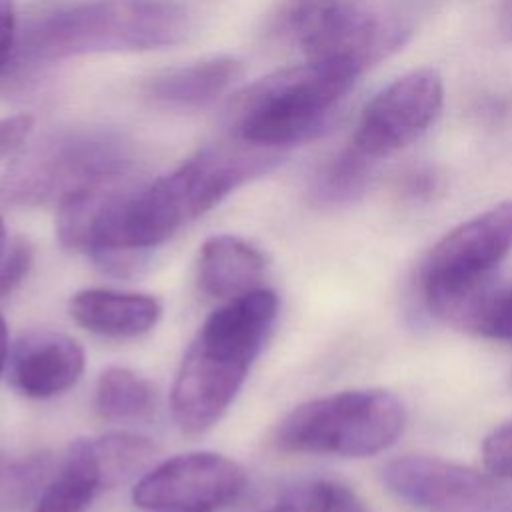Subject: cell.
Instances as JSON below:
<instances>
[{"label": "cell", "instance_id": "cell-15", "mask_svg": "<svg viewBox=\"0 0 512 512\" xmlns=\"http://www.w3.org/2000/svg\"><path fill=\"white\" fill-rule=\"evenodd\" d=\"M264 270V254L254 244L232 234H218L200 248L196 280L206 296L232 300L256 290Z\"/></svg>", "mask_w": 512, "mask_h": 512}, {"label": "cell", "instance_id": "cell-27", "mask_svg": "<svg viewBox=\"0 0 512 512\" xmlns=\"http://www.w3.org/2000/svg\"><path fill=\"white\" fill-rule=\"evenodd\" d=\"M34 120L28 114L0 118V156L16 150L32 132Z\"/></svg>", "mask_w": 512, "mask_h": 512}, {"label": "cell", "instance_id": "cell-16", "mask_svg": "<svg viewBox=\"0 0 512 512\" xmlns=\"http://www.w3.org/2000/svg\"><path fill=\"white\" fill-rule=\"evenodd\" d=\"M436 316L482 338L512 342V282L486 280L462 294Z\"/></svg>", "mask_w": 512, "mask_h": 512}, {"label": "cell", "instance_id": "cell-2", "mask_svg": "<svg viewBox=\"0 0 512 512\" xmlns=\"http://www.w3.org/2000/svg\"><path fill=\"white\" fill-rule=\"evenodd\" d=\"M192 32V14L176 0H80L36 20L24 36L22 56L30 62H54L156 50L182 44Z\"/></svg>", "mask_w": 512, "mask_h": 512}, {"label": "cell", "instance_id": "cell-24", "mask_svg": "<svg viewBox=\"0 0 512 512\" xmlns=\"http://www.w3.org/2000/svg\"><path fill=\"white\" fill-rule=\"evenodd\" d=\"M32 268V248L26 240L12 242L8 254L0 260V298L12 294Z\"/></svg>", "mask_w": 512, "mask_h": 512}, {"label": "cell", "instance_id": "cell-22", "mask_svg": "<svg viewBox=\"0 0 512 512\" xmlns=\"http://www.w3.org/2000/svg\"><path fill=\"white\" fill-rule=\"evenodd\" d=\"M332 482H304L284 492L266 512H328Z\"/></svg>", "mask_w": 512, "mask_h": 512}, {"label": "cell", "instance_id": "cell-5", "mask_svg": "<svg viewBox=\"0 0 512 512\" xmlns=\"http://www.w3.org/2000/svg\"><path fill=\"white\" fill-rule=\"evenodd\" d=\"M270 28L294 44L306 62L338 66L360 76L400 48L408 30L352 0H282Z\"/></svg>", "mask_w": 512, "mask_h": 512}, {"label": "cell", "instance_id": "cell-23", "mask_svg": "<svg viewBox=\"0 0 512 512\" xmlns=\"http://www.w3.org/2000/svg\"><path fill=\"white\" fill-rule=\"evenodd\" d=\"M482 456L494 476H512V420L494 428L484 444Z\"/></svg>", "mask_w": 512, "mask_h": 512}, {"label": "cell", "instance_id": "cell-6", "mask_svg": "<svg viewBox=\"0 0 512 512\" xmlns=\"http://www.w3.org/2000/svg\"><path fill=\"white\" fill-rule=\"evenodd\" d=\"M132 162L130 144L110 130H68L30 148L6 174L4 194L38 204L124 178Z\"/></svg>", "mask_w": 512, "mask_h": 512}, {"label": "cell", "instance_id": "cell-14", "mask_svg": "<svg viewBox=\"0 0 512 512\" xmlns=\"http://www.w3.org/2000/svg\"><path fill=\"white\" fill-rule=\"evenodd\" d=\"M70 316L98 336L134 338L154 328L160 304L150 294L88 288L70 298Z\"/></svg>", "mask_w": 512, "mask_h": 512}, {"label": "cell", "instance_id": "cell-7", "mask_svg": "<svg viewBox=\"0 0 512 512\" xmlns=\"http://www.w3.org/2000/svg\"><path fill=\"white\" fill-rule=\"evenodd\" d=\"M512 250V200H504L446 232L428 252L420 282L430 310L490 280Z\"/></svg>", "mask_w": 512, "mask_h": 512}, {"label": "cell", "instance_id": "cell-21", "mask_svg": "<svg viewBox=\"0 0 512 512\" xmlns=\"http://www.w3.org/2000/svg\"><path fill=\"white\" fill-rule=\"evenodd\" d=\"M52 456L46 450L10 460L0 466V512H18L52 478Z\"/></svg>", "mask_w": 512, "mask_h": 512}, {"label": "cell", "instance_id": "cell-1", "mask_svg": "<svg viewBox=\"0 0 512 512\" xmlns=\"http://www.w3.org/2000/svg\"><path fill=\"white\" fill-rule=\"evenodd\" d=\"M278 296L256 288L214 310L178 368L170 408L176 426L198 436L230 408L278 316Z\"/></svg>", "mask_w": 512, "mask_h": 512}, {"label": "cell", "instance_id": "cell-18", "mask_svg": "<svg viewBox=\"0 0 512 512\" xmlns=\"http://www.w3.org/2000/svg\"><path fill=\"white\" fill-rule=\"evenodd\" d=\"M374 162V158L350 142L348 148L332 156L312 178V202L322 208H336L356 202L370 184Z\"/></svg>", "mask_w": 512, "mask_h": 512}, {"label": "cell", "instance_id": "cell-12", "mask_svg": "<svg viewBox=\"0 0 512 512\" xmlns=\"http://www.w3.org/2000/svg\"><path fill=\"white\" fill-rule=\"evenodd\" d=\"M84 372V350L66 334L32 330L18 338L10 376L14 388L28 398H50L72 388Z\"/></svg>", "mask_w": 512, "mask_h": 512}, {"label": "cell", "instance_id": "cell-3", "mask_svg": "<svg viewBox=\"0 0 512 512\" xmlns=\"http://www.w3.org/2000/svg\"><path fill=\"white\" fill-rule=\"evenodd\" d=\"M356 78L354 72L316 62L276 70L230 102L234 138L278 150L314 140L328 130Z\"/></svg>", "mask_w": 512, "mask_h": 512}, {"label": "cell", "instance_id": "cell-10", "mask_svg": "<svg viewBox=\"0 0 512 512\" xmlns=\"http://www.w3.org/2000/svg\"><path fill=\"white\" fill-rule=\"evenodd\" d=\"M246 486L244 468L216 452L174 456L148 470L132 490L136 506L156 512H216Z\"/></svg>", "mask_w": 512, "mask_h": 512}, {"label": "cell", "instance_id": "cell-29", "mask_svg": "<svg viewBox=\"0 0 512 512\" xmlns=\"http://www.w3.org/2000/svg\"><path fill=\"white\" fill-rule=\"evenodd\" d=\"M6 358H8V328H6L4 318L0 316V374L4 370Z\"/></svg>", "mask_w": 512, "mask_h": 512}, {"label": "cell", "instance_id": "cell-13", "mask_svg": "<svg viewBox=\"0 0 512 512\" xmlns=\"http://www.w3.org/2000/svg\"><path fill=\"white\" fill-rule=\"evenodd\" d=\"M244 68L234 56H210L192 64L152 74L142 84L148 102L172 110H190L214 102L240 76Z\"/></svg>", "mask_w": 512, "mask_h": 512}, {"label": "cell", "instance_id": "cell-4", "mask_svg": "<svg viewBox=\"0 0 512 512\" xmlns=\"http://www.w3.org/2000/svg\"><path fill=\"white\" fill-rule=\"evenodd\" d=\"M406 410L388 390H346L296 406L274 432V444L290 454L372 456L396 442Z\"/></svg>", "mask_w": 512, "mask_h": 512}, {"label": "cell", "instance_id": "cell-8", "mask_svg": "<svg viewBox=\"0 0 512 512\" xmlns=\"http://www.w3.org/2000/svg\"><path fill=\"white\" fill-rule=\"evenodd\" d=\"M400 500L424 512H512V492L494 476L436 456H400L382 466Z\"/></svg>", "mask_w": 512, "mask_h": 512}, {"label": "cell", "instance_id": "cell-31", "mask_svg": "<svg viewBox=\"0 0 512 512\" xmlns=\"http://www.w3.org/2000/svg\"><path fill=\"white\" fill-rule=\"evenodd\" d=\"M4 246H6V228H4V222L0 218V260L4 256Z\"/></svg>", "mask_w": 512, "mask_h": 512}, {"label": "cell", "instance_id": "cell-28", "mask_svg": "<svg viewBox=\"0 0 512 512\" xmlns=\"http://www.w3.org/2000/svg\"><path fill=\"white\" fill-rule=\"evenodd\" d=\"M328 512H370V508L348 486L332 482Z\"/></svg>", "mask_w": 512, "mask_h": 512}, {"label": "cell", "instance_id": "cell-11", "mask_svg": "<svg viewBox=\"0 0 512 512\" xmlns=\"http://www.w3.org/2000/svg\"><path fill=\"white\" fill-rule=\"evenodd\" d=\"M444 104L442 76L434 68L412 70L384 86L362 110L352 144L378 160L420 138Z\"/></svg>", "mask_w": 512, "mask_h": 512}, {"label": "cell", "instance_id": "cell-9", "mask_svg": "<svg viewBox=\"0 0 512 512\" xmlns=\"http://www.w3.org/2000/svg\"><path fill=\"white\" fill-rule=\"evenodd\" d=\"M278 148H266L236 138L208 144L178 168L158 178L172 208L186 224L214 208L238 186L270 172L282 162Z\"/></svg>", "mask_w": 512, "mask_h": 512}, {"label": "cell", "instance_id": "cell-20", "mask_svg": "<svg viewBox=\"0 0 512 512\" xmlns=\"http://www.w3.org/2000/svg\"><path fill=\"white\" fill-rule=\"evenodd\" d=\"M100 490L92 464L80 440H76L70 444L60 470L50 478L32 512H84Z\"/></svg>", "mask_w": 512, "mask_h": 512}, {"label": "cell", "instance_id": "cell-30", "mask_svg": "<svg viewBox=\"0 0 512 512\" xmlns=\"http://www.w3.org/2000/svg\"><path fill=\"white\" fill-rule=\"evenodd\" d=\"M506 30L512 34V0H504V12H502Z\"/></svg>", "mask_w": 512, "mask_h": 512}, {"label": "cell", "instance_id": "cell-17", "mask_svg": "<svg viewBox=\"0 0 512 512\" xmlns=\"http://www.w3.org/2000/svg\"><path fill=\"white\" fill-rule=\"evenodd\" d=\"M102 490L122 486L144 472L156 446L150 438L136 432H108L98 438L80 440Z\"/></svg>", "mask_w": 512, "mask_h": 512}, {"label": "cell", "instance_id": "cell-25", "mask_svg": "<svg viewBox=\"0 0 512 512\" xmlns=\"http://www.w3.org/2000/svg\"><path fill=\"white\" fill-rule=\"evenodd\" d=\"M400 188L410 200H428L440 188V174L430 166H416L402 176Z\"/></svg>", "mask_w": 512, "mask_h": 512}, {"label": "cell", "instance_id": "cell-19", "mask_svg": "<svg viewBox=\"0 0 512 512\" xmlns=\"http://www.w3.org/2000/svg\"><path fill=\"white\" fill-rule=\"evenodd\" d=\"M94 408L100 418L110 422L144 420L156 408V392L152 384L136 372L112 366L106 368L96 382Z\"/></svg>", "mask_w": 512, "mask_h": 512}, {"label": "cell", "instance_id": "cell-26", "mask_svg": "<svg viewBox=\"0 0 512 512\" xmlns=\"http://www.w3.org/2000/svg\"><path fill=\"white\" fill-rule=\"evenodd\" d=\"M14 50H16L14 0H0V74L8 70Z\"/></svg>", "mask_w": 512, "mask_h": 512}]
</instances>
